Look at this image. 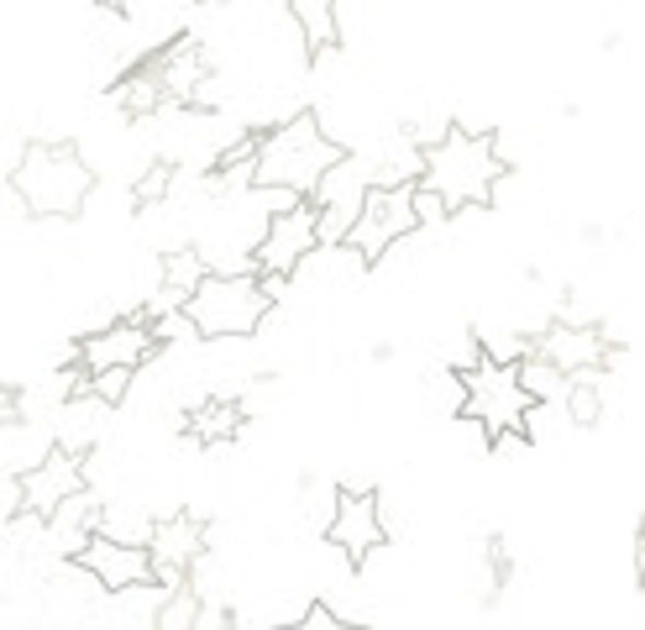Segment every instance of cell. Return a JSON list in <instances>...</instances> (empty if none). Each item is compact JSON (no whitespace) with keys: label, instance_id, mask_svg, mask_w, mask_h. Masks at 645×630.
Masks as SVG:
<instances>
[{"label":"cell","instance_id":"cell-20","mask_svg":"<svg viewBox=\"0 0 645 630\" xmlns=\"http://www.w3.org/2000/svg\"><path fill=\"white\" fill-rule=\"evenodd\" d=\"M205 626V599H200V583H179V588H168V599L158 605L152 615V630H194Z\"/></svg>","mask_w":645,"mask_h":630},{"label":"cell","instance_id":"cell-6","mask_svg":"<svg viewBox=\"0 0 645 630\" xmlns=\"http://www.w3.org/2000/svg\"><path fill=\"white\" fill-rule=\"evenodd\" d=\"M467 379V410L462 420H478L483 437H499L509 426H530L535 420V400L525 394L520 384V368L514 363H494V358H483L473 373H462Z\"/></svg>","mask_w":645,"mask_h":630},{"label":"cell","instance_id":"cell-17","mask_svg":"<svg viewBox=\"0 0 645 630\" xmlns=\"http://www.w3.org/2000/svg\"><path fill=\"white\" fill-rule=\"evenodd\" d=\"M111 100L121 105L126 122H152L158 111H168V90H163V79H158V69H152L147 53L111 85Z\"/></svg>","mask_w":645,"mask_h":630},{"label":"cell","instance_id":"cell-32","mask_svg":"<svg viewBox=\"0 0 645 630\" xmlns=\"http://www.w3.org/2000/svg\"><path fill=\"white\" fill-rule=\"evenodd\" d=\"M367 358H373V363H394V341H373Z\"/></svg>","mask_w":645,"mask_h":630},{"label":"cell","instance_id":"cell-1","mask_svg":"<svg viewBox=\"0 0 645 630\" xmlns=\"http://www.w3.org/2000/svg\"><path fill=\"white\" fill-rule=\"evenodd\" d=\"M100 190V169L79 153L73 137H26L16 164L5 173V194L32 221H73Z\"/></svg>","mask_w":645,"mask_h":630},{"label":"cell","instance_id":"cell-11","mask_svg":"<svg viewBox=\"0 0 645 630\" xmlns=\"http://www.w3.org/2000/svg\"><path fill=\"white\" fill-rule=\"evenodd\" d=\"M388 520H383V499L373 488H352L341 484V505H336V520L326 526V541H331L336 552L347 558L352 573H367V558L388 547Z\"/></svg>","mask_w":645,"mask_h":630},{"label":"cell","instance_id":"cell-31","mask_svg":"<svg viewBox=\"0 0 645 630\" xmlns=\"http://www.w3.org/2000/svg\"><path fill=\"white\" fill-rule=\"evenodd\" d=\"M577 237H582L588 247H598L603 243V226H598V221H582V226H577Z\"/></svg>","mask_w":645,"mask_h":630},{"label":"cell","instance_id":"cell-18","mask_svg":"<svg viewBox=\"0 0 645 630\" xmlns=\"http://www.w3.org/2000/svg\"><path fill=\"white\" fill-rule=\"evenodd\" d=\"M288 22L299 26L310 64L341 48V0H288Z\"/></svg>","mask_w":645,"mask_h":630},{"label":"cell","instance_id":"cell-21","mask_svg":"<svg viewBox=\"0 0 645 630\" xmlns=\"http://www.w3.org/2000/svg\"><path fill=\"white\" fill-rule=\"evenodd\" d=\"M562 405H567V420H573L577 431H598V426H603V389H598V373L567 379Z\"/></svg>","mask_w":645,"mask_h":630},{"label":"cell","instance_id":"cell-7","mask_svg":"<svg viewBox=\"0 0 645 630\" xmlns=\"http://www.w3.org/2000/svg\"><path fill=\"white\" fill-rule=\"evenodd\" d=\"M158 352H163V341L152 331V315H147V305H137V311H126L116 320L95 326V331H84L64 358L100 373V368H147Z\"/></svg>","mask_w":645,"mask_h":630},{"label":"cell","instance_id":"cell-27","mask_svg":"<svg viewBox=\"0 0 645 630\" xmlns=\"http://www.w3.org/2000/svg\"><path fill=\"white\" fill-rule=\"evenodd\" d=\"M341 626H347V615H341L326 594H315L310 605L294 615V630H341Z\"/></svg>","mask_w":645,"mask_h":630},{"label":"cell","instance_id":"cell-12","mask_svg":"<svg viewBox=\"0 0 645 630\" xmlns=\"http://www.w3.org/2000/svg\"><path fill=\"white\" fill-rule=\"evenodd\" d=\"M73 567L90 573L100 594H116V599L126 588L158 583V562H152V547H147V541H121V536H105V531L73 558Z\"/></svg>","mask_w":645,"mask_h":630},{"label":"cell","instance_id":"cell-10","mask_svg":"<svg viewBox=\"0 0 645 630\" xmlns=\"http://www.w3.org/2000/svg\"><path fill=\"white\" fill-rule=\"evenodd\" d=\"M147 547H152V562H158V583L179 588V583L194 578V567H205V552H211V520H205L200 509L179 505L173 515L152 520Z\"/></svg>","mask_w":645,"mask_h":630},{"label":"cell","instance_id":"cell-19","mask_svg":"<svg viewBox=\"0 0 645 630\" xmlns=\"http://www.w3.org/2000/svg\"><path fill=\"white\" fill-rule=\"evenodd\" d=\"M205 273H215V263L200 243H179V247H168V252H158V284H168V290L194 294L205 284Z\"/></svg>","mask_w":645,"mask_h":630},{"label":"cell","instance_id":"cell-16","mask_svg":"<svg viewBox=\"0 0 645 630\" xmlns=\"http://www.w3.org/2000/svg\"><path fill=\"white\" fill-rule=\"evenodd\" d=\"M247 431V400H231V394H200L184 415V441L194 447H226V441H241Z\"/></svg>","mask_w":645,"mask_h":630},{"label":"cell","instance_id":"cell-23","mask_svg":"<svg viewBox=\"0 0 645 630\" xmlns=\"http://www.w3.org/2000/svg\"><path fill=\"white\" fill-rule=\"evenodd\" d=\"M520 384H525V394L535 400V405H551V400H562L567 394V373L551 363L546 352H530V358H520Z\"/></svg>","mask_w":645,"mask_h":630},{"label":"cell","instance_id":"cell-8","mask_svg":"<svg viewBox=\"0 0 645 630\" xmlns=\"http://www.w3.org/2000/svg\"><path fill=\"white\" fill-rule=\"evenodd\" d=\"M541 352L562 368L567 379L577 373H603L624 358V341L603 326V320H562V315H546L541 320Z\"/></svg>","mask_w":645,"mask_h":630},{"label":"cell","instance_id":"cell-3","mask_svg":"<svg viewBox=\"0 0 645 630\" xmlns=\"http://www.w3.org/2000/svg\"><path fill=\"white\" fill-rule=\"evenodd\" d=\"M352 158V147L336 143L331 132L320 126V111H294L284 116L279 126H268L263 137V158H258V173H252V184H268V190H294L310 200L320 190V179L336 169V164H347Z\"/></svg>","mask_w":645,"mask_h":630},{"label":"cell","instance_id":"cell-4","mask_svg":"<svg viewBox=\"0 0 645 630\" xmlns=\"http://www.w3.org/2000/svg\"><path fill=\"white\" fill-rule=\"evenodd\" d=\"M273 294L263 290V273L241 268V273H226L215 268L205 273V284L190 294V315L200 320L205 341H247L263 331V320L273 315Z\"/></svg>","mask_w":645,"mask_h":630},{"label":"cell","instance_id":"cell-2","mask_svg":"<svg viewBox=\"0 0 645 630\" xmlns=\"http://www.w3.org/2000/svg\"><path fill=\"white\" fill-rule=\"evenodd\" d=\"M503 179H514V164L499 153V132H467L456 126L430 147V169H426V184L446 194V205L456 211H494L499 205V190Z\"/></svg>","mask_w":645,"mask_h":630},{"label":"cell","instance_id":"cell-30","mask_svg":"<svg viewBox=\"0 0 645 630\" xmlns=\"http://www.w3.org/2000/svg\"><path fill=\"white\" fill-rule=\"evenodd\" d=\"M90 5H100V11H111L116 22H126V16H132V5H126V0H90Z\"/></svg>","mask_w":645,"mask_h":630},{"label":"cell","instance_id":"cell-9","mask_svg":"<svg viewBox=\"0 0 645 630\" xmlns=\"http://www.w3.org/2000/svg\"><path fill=\"white\" fill-rule=\"evenodd\" d=\"M315 221H320V205H315V200H299L294 211L268 216L263 237L252 243V263H258V273H284V279H294V273L320 252V232H315Z\"/></svg>","mask_w":645,"mask_h":630},{"label":"cell","instance_id":"cell-25","mask_svg":"<svg viewBox=\"0 0 645 630\" xmlns=\"http://www.w3.org/2000/svg\"><path fill=\"white\" fill-rule=\"evenodd\" d=\"M415 216H420V232H426V226H446V221H452V205H446V194L435 190V184L420 179V184H415Z\"/></svg>","mask_w":645,"mask_h":630},{"label":"cell","instance_id":"cell-14","mask_svg":"<svg viewBox=\"0 0 645 630\" xmlns=\"http://www.w3.org/2000/svg\"><path fill=\"white\" fill-rule=\"evenodd\" d=\"M111 420H116V405L111 400H100V394H73V400H58V410H53V437L58 447H69L79 458H95L100 437L111 431Z\"/></svg>","mask_w":645,"mask_h":630},{"label":"cell","instance_id":"cell-15","mask_svg":"<svg viewBox=\"0 0 645 630\" xmlns=\"http://www.w3.org/2000/svg\"><path fill=\"white\" fill-rule=\"evenodd\" d=\"M100 509L105 505L95 499V488H79L73 499H64V505L48 515V541H43V547H53L64 562H73L100 536Z\"/></svg>","mask_w":645,"mask_h":630},{"label":"cell","instance_id":"cell-28","mask_svg":"<svg viewBox=\"0 0 645 630\" xmlns=\"http://www.w3.org/2000/svg\"><path fill=\"white\" fill-rule=\"evenodd\" d=\"M483 358H488V347H483V331H462V337H456V347H452V368H456V373H473Z\"/></svg>","mask_w":645,"mask_h":630},{"label":"cell","instance_id":"cell-24","mask_svg":"<svg viewBox=\"0 0 645 630\" xmlns=\"http://www.w3.org/2000/svg\"><path fill=\"white\" fill-rule=\"evenodd\" d=\"M152 331H158V341H163V347H173V341H205V331H200V320L190 315V305L152 315Z\"/></svg>","mask_w":645,"mask_h":630},{"label":"cell","instance_id":"cell-22","mask_svg":"<svg viewBox=\"0 0 645 630\" xmlns=\"http://www.w3.org/2000/svg\"><path fill=\"white\" fill-rule=\"evenodd\" d=\"M173 179H179V164H173V158H152V164L132 179V194H126V200H132V211L147 216L152 205H163L168 194H173Z\"/></svg>","mask_w":645,"mask_h":630},{"label":"cell","instance_id":"cell-13","mask_svg":"<svg viewBox=\"0 0 645 630\" xmlns=\"http://www.w3.org/2000/svg\"><path fill=\"white\" fill-rule=\"evenodd\" d=\"M22 484H26V509L53 515V509L64 505V499H73L79 488H90V458H79L69 447H53L37 468H26Z\"/></svg>","mask_w":645,"mask_h":630},{"label":"cell","instance_id":"cell-29","mask_svg":"<svg viewBox=\"0 0 645 630\" xmlns=\"http://www.w3.org/2000/svg\"><path fill=\"white\" fill-rule=\"evenodd\" d=\"M635 588L645 594V515L635 520Z\"/></svg>","mask_w":645,"mask_h":630},{"label":"cell","instance_id":"cell-5","mask_svg":"<svg viewBox=\"0 0 645 630\" xmlns=\"http://www.w3.org/2000/svg\"><path fill=\"white\" fill-rule=\"evenodd\" d=\"M420 184V179H415ZM415 184H373L367 200H362V216L347 237V252L358 258L362 268H378L394 247L420 232V216H415Z\"/></svg>","mask_w":645,"mask_h":630},{"label":"cell","instance_id":"cell-33","mask_svg":"<svg viewBox=\"0 0 645 630\" xmlns=\"http://www.w3.org/2000/svg\"><path fill=\"white\" fill-rule=\"evenodd\" d=\"M200 5H226V0H200Z\"/></svg>","mask_w":645,"mask_h":630},{"label":"cell","instance_id":"cell-26","mask_svg":"<svg viewBox=\"0 0 645 630\" xmlns=\"http://www.w3.org/2000/svg\"><path fill=\"white\" fill-rule=\"evenodd\" d=\"M137 373H143V368H100V373H95V394H100V400H111V405L121 410V405L132 400Z\"/></svg>","mask_w":645,"mask_h":630}]
</instances>
